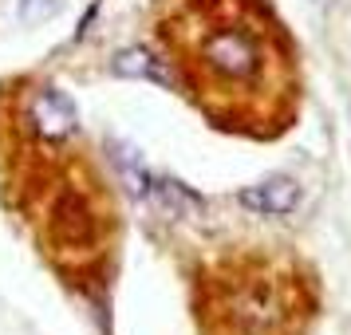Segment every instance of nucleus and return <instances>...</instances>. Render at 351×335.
<instances>
[{
    "mask_svg": "<svg viewBox=\"0 0 351 335\" xmlns=\"http://www.w3.org/2000/svg\"><path fill=\"white\" fill-rule=\"evenodd\" d=\"M312 284L288 256H241L217 269L206 288L209 335H304Z\"/></svg>",
    "mask_w": 351,
    "mask_h": 335,
    "instance_id": "nucleus-2",
    "label": "nucleus"
},
{
    "mask_svg": "<svg viewBox=\"0 0 351 335\" xmlns=\"http://www.w3.org/2000/svg\"><path fill=\"white\" fill-rule=\"evenodd\" d=\"M150 186H154V201H158L170 217H178V213H186L190 206H197L193 193H186V186H178L170 177H158V182H150Z\"/></svg>",
    "mask_w": 351,
    "mask_h": 335,
    "instance_id": "nucleus-6",
    "label": "nucleus"
},
{
    "mask_svg": "<svg viewBox=\"0 0 351 335\" xmlns=\"http://www.w3.org/2000/svg\"><path fill=\"white\" fill-rule=\"evenodd\" d=\"M28 119H32V130L48 142H64L75 134L80 127V114H75V103L56 91V87H40L32 99H28Z\"/></svg>",
    "mask_w": 351,
    "mask_h": 335,
    "instance_id": "nucleus-3",
    "label": "nucleus"
},
{
    "mask_svg": "<svg viewBox=\"0 0 351 335\" xmlns=\"http://www.w3.org/2000/svg\"><path fill=\"white\" fill-rule=\"evenodd\" d=\"M158 48L217 127L280 134L300 111V60L265 0H162Z\"/></svg>",
    "mask_w": 351,
    "mask_h": 335,
    "instance_id": "nucleus-1",
    "label": "nucleus"
},
{
    "mask_svg": "<svg viewBox=\"0 0 351 335\" xmlns=\"http://www.w3.org/2000/svg\"><path fill=\"white\" fill-rule=\"evenodd\" d=\"M111 67H114V75H138V79H154V83H166V87H174V75H170L166 60H158L154 51H146V48L119 51Z\"/></svg>",
    "mask_w": 351,
    "mask_h": 335,
    "instance_id": "nucleus-5",
    "label": "nucleus"
},
{
    "mask_svg": "<svg viewBox=\"0 0 351 335\" xmlns=\"http://www.w3.org/2000/svg\"><path fill=\"white\" fill-rule=\"evenodd\" d=\"M111 150H114V162H119V174L127 177L130 193H138V197H143L146 186H150V177H146L143 162L134 158V150H127V146H111Z\"/></svg>",
    "mask_w": 351,
    "mask_h": 335,
    "instance_id": "nucleus-7",
    "label": "nucleus"
},
{
    "mask_svg": "<svg viewBox=\"0 0 351 335\" xmlns=\"http://www.w3.org/2000/svg\"><path fill=\"white\" fill-rule=\"evenodd\" d=\"M60 12V0H20V20L24 24H44Z\"/></svg>",
    "mask_w": 351,
    "mask_h": 335,
    "instance_id": "nucleus-8",
    "label": "nucleus"
},
{
    "mask_svg": "<svg viewBox=\"0 0 351 335\" xmlns=\"http://www.w3.org/2000/svg\"><path fill=\"white\" fill-rule=\"evenodd\" d=\"M241 206L253 209V213H265V217H285L300 206V190L292 177H269V182L241 193Z\"/></svg>",
    "mask_w": 351,
    "mask_h": 335,
    "instance_id": "nucleus-4",
    "label": "nucleus"
}]
</instances>
